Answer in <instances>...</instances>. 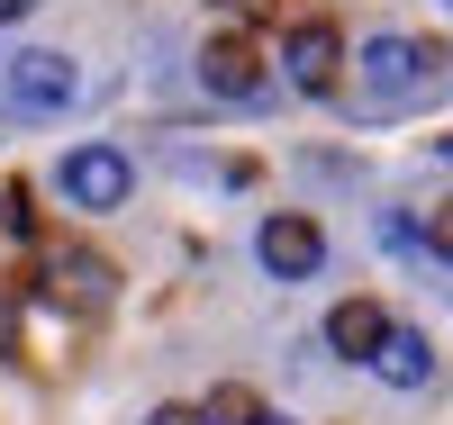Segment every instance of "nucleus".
<instances>
[{
    "mask_svg": "<svg viewBox=\"0 0 453 425\" xmlns=\"http://www.w3.org/2000/svg\"><path fill=\"white\" fill-rule=\"evenodd\" d=\"M363 91H372V109H418V100H435L444 91V46H435V36L381 27L363 46Z\"/></svg>",
    "mask_w": 453,
    "mask_h": 425,
    "instance_id": "nucleus-1",
    "label": "nucleus"
},
{
    "mask_svg": "<svg viewBox=\"0 0 453 425\" xmlns=\"http://www.w3.org/2000/svg\"><path fill=\"white\" fill-rule=\"evenodd\" d=\"M0 82H10V109H19V118H55V109H73V91H82V82H73V64L46 55V46H19Z\"/></svg>",
    "mask_w": 453,
    "mask_h": 425,
    "instance_id": "nucleus-2",
    "label": "nucleus"
},
{
    "mask_svg": "<svg viewBox=\"0 0 453 425\" xmlns=\"http://www.w3.org/2000/svg\"><path fill=\"white\" fill-rule=\"evenodd\" d=\"M127 190H136V163H127L119 145L64 154V200H73V209H127Z\"/></svg>",
    "mask_w": 453,
    "mask_h": 425,
    "instance_id": "nucleus-3",
    "label": "nucleus"
},
{
    "mask_svg": "<svg viewBox=\"0 0 453 425\" xmlns=\"http://www.w3.org/2000/svg\"><path fill=\"white\" fill-rule=\"evenodd\" d=\"M254 254H263V272H273V281H309L318 262H326V236H318V217H299V209H281V217H263V236H254Z\"/></svg>",
    "mask_w": 453,
    "mask_h": 425,
    "instance_id": "nucleus-4",
    "label": "nucleus"
},
{
    "mask_svg": "<svg viewBox=\"0 0 453 425\" xmlns=\"http://www.w3.org/2000/svg\"><path fill=\"white\" fill-rule=\"evenodd\" d=\"M281 64H290V91L326 100V91H335V72H345V46H335V27H326V19H299V27L281 36Z\"/></svg>",
    "mask_w": 453,
    "mask_h": 425,
    "instance_id": "nucleus-5",
    "label": "nucleus"
},
{
    "mask_svg": "<svg viewBox=\"0 0 453 425\" xmlns=\"http://www.w3.org/2000/svg\"><path fill=\"white\" fill-rule=\"evenodd\" d=\"M200 82H209L218 100H263V91H273V72H263V55L245 46V36H209V46H200Z\"/></svg>",
    "mask_w": 453,
    "mask_h": 425,
    "instance_id": "nucleus-6",
    "label": "nucleus"
},
{
    "mask_svg": "<svg viewBox=\"0 0 453 425\" xmlns=\"http://www.w3.org/2000/svg\"><path fill=\"white\" fill-rule=\"evenodd\" d=\"M381 344H390V307H381V299H345V307L326 317V353H335V362H372Z\"/></svg>",
    "mask_w": 453,
    "mask_h": 425,
    "instance_id": "nucleus-7",
    "label": "nucleus"
},
{
    "mask_svg": "<svg viewBox=\"0 0 453 425\" xmlns=\"http://www.w3.org/2000/svg\"><path fill=\"white\" fill-rule=\"evenodd\" d=\"M46 290L64 307H109V262L100 254H46Z\"/></svg>",
    "mask_w": 453,
    "mask_h": 425,
    "instance_id": "nucleus-8",
    "label": "nucleus"
},
{
    "mask_svg": "<svg viewBox=\"0 0 453 425\" xmlns=\"http://www.w3.org/2000/svg\"><path fill=\"white\" fill-rule=\"evenodd\" d=\"M372 371H381L390 390H426V380H435V353H426V335H418V326H390V344L372 353Z\"/></svg>",
    "mask_w": 453,
    "mask_h": 425,
    "instance_id": "nucleus-9",
    "label": "nucleus"
},
{
    "mask_svg": "<svg viewBox=\"0 0 453 425\" xmlns=\"http://www.w3.org/2000/svg\"><path fill=\"white\" fill-rule=\"evenodd\" d=\"M0 226H10V236H36V200L27 190H0Z\"/></svg>",
    "mask_w": 453,
    "mask_h": 425,
    "instance_id": "nucleus-10",
    "label": "nucleus"
},
{
    "mask_svg": "<svg viewBox=\"0 0 453 425\" xmlns=\"http://www.w3.org/2000/svg\"><path fill=\"white\" fill-rule=\"evenodd\" d=\"M426 245H435V254H444V262H453V200H444V209H435V217H426Z\"/></svg>",
    "mask_w": 453,
    "mask_h": 425,
    "instance_id": "nucleus-11",
    "label": "nucleus"
},
{
    "mask_svg": "<svg viewBox=\"0 0 453 425\" xmlns=\"http://www.w3.org/2000/svg\"><path fill=\"white\" fill-rule=\"evenodd\" d=\"M145 425H209V416H200V407H155Z\"/></svg>",
    "mask_w": 453,
    "mask_h": 425,
    "instance_id": "nucleus-12",
    "label": "nucleus"
},
{
    "mask_svg": "<svg viewBox=\"0 0 453 425\" xmlns=\"http://www.w3.org/2000/svg\"><path fill=\"white\" fill-rule=\"evenodd\" d=\"M27 10H36V0H0V19H27Z\"/></svg>",
    "mask_w": 453,
    "mask_h": 425,
    "instance_id": "nucleus-13",
    "label": "nucleus"
},
{
    "mask_svg": "<svg viewBox=\"0 0 453 425\" xmlns=\"http://www.w3.org/2000/svg\"><path fill=\"white\" fill-rule=\"evenodd\" d=\"M218 10H273V0H218Z\"/></svg>",
    "mask_w": 453,
    "mask_h": 425,
    "instance_id": "nucleus-14",
    "label": "nucleus"
},
{
    "mask_svg": "<svg viewBox=\"0 0 453 425\" xmlns=\"http://www.w3.org/2000/svg\"><path fill=\"white\" fill-rule=\"evenodd\" d=\"M254 425H290V416H254Z\"/></svg>",
    "mask_w": 453,
    "mask_h": 425,
    "instance_id": "nucleus-15",
    "label": "nucleus"
},
{
    "mask_svg": "<svg viewBox=\"0 0 453 425\" xmlns=\"http://www.w3.org/2000/svg\"><path fill=\"white\" fill-rule=\"evenodd\" d=\"M444 154H453V136H444Z\"/></svg>",
    "mask_w": 453,
    "mask_h": 425,
    "instance_id": "nucleus-16",
    "label": "nucleus"
}]
</instances>
